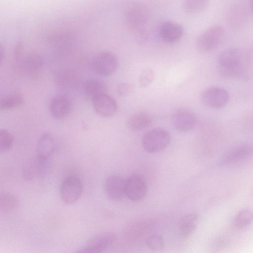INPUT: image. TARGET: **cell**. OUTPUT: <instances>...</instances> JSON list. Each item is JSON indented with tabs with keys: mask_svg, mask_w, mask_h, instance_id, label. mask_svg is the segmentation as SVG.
Masks as SVG:
<instances>
[{
	"mask_svg": "<svg viewBox=\"0 0 253 253\" xmlns=\"http://www.w3.org/2000/svg\"><path fill=\"white\" fill-rule=\"evenodd\" d=\"M242 52L235 47L225 49L217 58L219 73L225 77H238L240 70Z\"/></svg>",
	"mask_w": 253,
	"mask_h": 253,
	"instance_id": "1",
	"label": "cell"
},
{
	"mask_svg": "<svg viewBox=\"0 0 253 253\" xmlns=\"http://www.w3.org/2000/svg\"><path fill=\"white\" fill-rule=\"evenodd\" d=\"M151 10L145 2L137 1L130 4L124 14V22L128 29L136 30L143 27L150 19Z\"/></svg>",
	"mask_w": 253,
	"mask_h": 253,
	"instance_id": "2",
	"label": "cell"
},
{
	"mask_svg": "<svg viewBox=\"0 0 253 253\" xmlns=\"http://www.w3.org/2000/svg\"><path fill=\"white\" fill-rule=\"evenodd\" d=\"M224 36L225 30L222 26H211L201 33L197 38V48L203 53L212 51L220 46Z\"/></svg>",
	"mask_w": 253,
	"mask_h": 253,
	"instance_id": "3",
	"label": "cell"
},
{
	"mask_svg": "<svg viewBox=\"0 0 253 253\" xmlns=\"http://www.w3.org/2000/svg\"><path fill=\"white\" fill-rule=\"evenodd\" d=\"M170 141V136L166 130L155 128L146 132L142 138V145L148 153H155L165 149Z\"/></svg>",
	"mask_w": 253,
	"mask_h": 253,
	"instance_id": "4",
	"label": "cell"
},
{
	"mask_svg": "<svg viewBox=\"0 0 253 253\" xmlns=\"http://www.w3.org/2000/svg\"><path fill=\"white\" fill-rule=\"evenodd\" d=\"M83 191L81 179L76 175L65 177L61 182L60 196L65 204L71 205L76 203L81 198Z\"/></svg>",
	"mask_w": 253,
	"mask_h": 253,
	"instance_id": "5",
	"label": "cell"
},
{
	"mask_svg": "<svg viewBox=\"0 0 253 253\" xmlns=\"http://www.w3.org/2000/svg\"><path fill=\"white\" fill-rule=\"evenodd\" d=\"M117 241L116 236L111 232H104L90 238L76 253H101L111 248Z\"/></svg>",
	"mask_w": 253,
	"mask_h": 253,
	"instance_id": "6",
	"label": "cell"
},
{
	"mask_svg": "<svg viewBox=\"0 0 253 253\" xmlns=\"http://www.w3.org/2000/svg\"><path fill=\"white\" fill-rule=\"evenodd\" d=\"M118 65V57L110 51H103L98 53L91 61L93 71L101 76L112 75L117 69Z\"/></svg>",
	"mask_w": 253,
	"mask_h": 253,
	"instance_id": "7",
	"label": "cell"
},
{
	"mask_svg": "<svg viewBox=\"0 0 253 253\" xmlns=\"http://www.w3.org/2000/svg\"><path fill=\"white\" fill-rule=\"evenodd\" d=\"M49 160L41 158L37 155L27 160L22 167V176L28 181L38 179L46 172Z\"/></svg>",
	"mask_w": 253,
	"mask_h": 253,
	"instance_id": "8",
	"label": "cell"
},
{
	"mask_svg": "<svg viewBox=\"0 0 253 253\" xmlns=\"http://www.w3.org/2000/svg\"><path fill=\"white\" fill-rule=\"evenodd\" d=\"M147 190L146 181L141 174L134 173L126 179V195L130 200L138 201L142 200L146 196Z\"/></svg>",
	"mask_w": 253,
	"mask_h": 253,
	"instance_id": "9",
	"label": "cell"
},
{
	"mask_svg": "<svg viewBox=\"0 0 253 253\" xmlns=\"http://www.w3.org/2000/svg\"><path fill=\"white\" fill-rule=\"evenodd\" d=\"M229 100L228 91L223 88L211 86L205 89L201 95V101L206 106L219 109L226 105Z\"/></svg>",
	"mask_w": 253,
	"mask_h": 253,
	"instance_id": "10",
	"label": "cell"
},
{
	"mask_svg": "<svg viewBox=\"0 0 253 253\" xmlns=\"http://www.w3.org/2000/svg\"><path fill=\"white\" fill-rule=\"evenodd\" d=\"M171 121L174 127L178 131L188 132L193 129L196 125L195 114L190 109L181 108L172 113Z\"/></svg>",
	"mask_w": 253,
	"mask_h": 253,
	"instance_id": "11",
	"label": "cell"
},
{
	"mask_svg": "<svg viewBox=\"0 0 253 253\" xmlns=\"http://www.w3.org/2000/svg\"><path fill=\"white\" fill-rule=\"evenodd\" d=\"M253 155V142L237 145L226 152L218 162L219 166H226Z\"/></svg>",
	"mask_w": 253,
	"mask_h": 253,
	"instance_id": "12",
	"label": "cell"
},
{
	"mask_svg": "<svg viewBox=\"0 0 253 253\" xmlns=\"http://www.w3.org/2000/svg\"><path fill=\"white\" fill-rule=\"evenodd\" d=\"M126 180L119 174L109 175L105 179L104 190L107 197L113 201L121 200L125 195Z\"/></svg>",
	"mask_w": 253,
	"mask_h": 253,
	"instance_id": "13",
	"label": "cell"
},
{
	"mask_svg": "<svg viewBox=\"0 0 253 253\" xmlns=\"http://www.w3.org/2000/svg\"><path fill=\"white\" fill-rule=\"evenodd\" d=\"M91 101L94 111L101 117H112L118 111V107L116 100L106 93L97 96Z\"/></svg>",
	"mask_w": 253,
	"mask_h": 253,
	"instance_id": "14",
	"label": "cell"
},
{
	"mask_svg": "<svg viewBox=\"0 0 253 253\" xmlns=\"http://www.w3.org/2000/svg\"><path fill=\"white\" fill-rule=\"evenodd\" d=\"M159 34L165 42L172 43L178 41L184 33L183 27L179 24L170 21L162 23L159 28Z\"/></svg>",
	"mask_w": 253,
	"mask_h": 253,
	"instance_id": "15",
	"label": "cell"
},
{
	"mask_svg": "<svg viewBox=\"0 0 253 253\" xmlns=\"http://www.w3.org/2000/svg\"><path fill=\"white\" fill-rule=\"evenodd\" d=\"M72 105L66 96L58 95L53 97L49 104V110L51 116L55 119H63L70 113Z\"/></svg>",
	"mask_w": 253,
	"mask_h": 253,
	"instance_id": "16",
	"label": "cell"
},
{
	"mask_svg": "<svg viewBox=\"0 0 253 253\" xmlns=\"http://www.w3.org/2000/svg\"><path fill=\"white\" fill-rule=\"evenodd\" d=\"M57 144L53 136L49 133H42L39 138L37 146V155L48 159L54 153Z\"/></svg>",
	"mask_w": 253,
	"mask_h": 253,
	"instance_id": "17",
	"label": "cell"
},
{
	"mask_svg": "<svg viewBox=\"0 0 253 253\" xmlns=\"http://www.w3.org/2000/svg\"><path fill=\"white\" fill-rule=\"evenodd\" d=\"M152 122L151 116L147 113L139 111L132 114L128 118L126 125L129 129L138 131L149 127Z\"/></svg>",
	"mask_w": 253,
	"mask_h": 253,
	"instance_id": "18",
	"label": "cell"
},
{
	"mask_svg": "<svg viewBox=\"0 0 253 253\" xmlns=\"http://www.w3.org/2000/svg\"><path fill=\"white\" fill-rule=\"evenodd\" d=\"M253 75V49H249L242 52L240 70L238 77L245 80Z\"/></svg>",
	"mask_w": 253,
	"mask_h": 253,
	"instance_id": "19",
	"label": "cell"
},
{
	"mask_svg": "<svg viewBox=\"0 0 253 253\" xmlns=\"http://www.w3.org/2000/svg\"><path fill=\"white\" fill-rule=\"evenodd\" d=\"M198 221V215L195 213H190L184 215L178 223V229L180 235L184 238L190 237L195 231Z\"/></svg>",
	"mask_w": 253,
	"mask_h": 253,
	"instance_id": "20",
	"label": "cell"
},
{
	"mask_svg": "<svg viewBox=\"0 0 253 253\" xmlns=\"http://www.w3.org/2000/svg\"><path fill=\"white\" fill-rule=\"evenodd\" d=\"M83 91L85 96L91 100L97 96L106 93L107 87L104 83L99 80L89 79L84 83Z\"/></svg>",
	"mask_w": 253,
	"mask_h": 253,
	"instance_id": "21",
	"label": "cell"
},
{
	"mask_svg": "<svg viewBox=\"0 0 253 253\" xmlns=\"http://www.w3.org/2000/svg\"><path fill=\"white\" fill-rule=\"evenodd\" d=\"M43 63L42 59L40 56L31 54L24 59L22 65L25 72L34 76L39 73L43 66Z\"/></svg>",
	"mask_w": 253,
	"mask_h": 253,
	"instance_id": "22",
	"label": "cell"
},
{
	"mask_svg": "<svg viewBox=\"0 0 253 253\" xmlns=\"http://www.w3.org/2000/svg\"><path fill=\"white\" fill-rule=\"evenodd\" d=\"M19 204V199L14 194L4 192L0 195V211L4 214L12 212Z\"/></svg>",
	"mask_w": 253,
	"mask_h": 253,
	"instance_id": "23",
	"label": "cell"
},
{
	"mask_svg": "<svg viewBox=\"0 0 253 253\" xmlns=\"http://www.w3.org/2000/svg\"><path fill=\"white\" fill-rule=\"evenodd\" d=\"M24 103L23 96L18 93H12L4 96L1 98L0 109L7 110L18 107Z\"/></svg>",
	"mask_w": 253,
	"mask_h": 253,
	"instance_id": "24",
	"label": "cell"
},
{
	"mask_svg": "<svg viewBox=\"0 0 253 253\" xmlns=\"http://www.w3.org/2000/svg\"><path fill=\"white\" fill-rule=\"evenodd\" d=\"M253 221V211L246 209L241 211L235 216L234 224L237 228H244L249 226Z\"/></svg>",
	"mask_w": 253,
	"mask_h": 253,
	"instance_id": "25",
	"label": "cell"
},
{
	"mask_svg": "<svg viewBox=\"0 0 253 253\" xmlns=\"http://www.w3.org/2000/svg\"><path fill=\"white\" fill-rule=\"evenodd\" d=\"M209 0H184L183 8L189 14H196L204 10L208 5Z\"/></svg>",
	"mask_w": 253,
	"mask_h": 253,
	"instance_id": "26",
	"label": "cell"
},
{
	"mask_svg": "<svg viewBox=\"0 0 253 253\" xmlns=\"http://www.w3.org/2000/svg\"><path fill=\"white\" fill-rule=\"evenodd\" d=\"M14 143V137L7 130L2 128L0 131V152L5 153L12 148Z\"/></svg>",
	"mask_w": 253,
	"mask_h": 253,
	"instance_id": "27",
	"label": "cell"
},
{
	"mask_svg": "<svg viewBox=\"0 0 253 253\" xmlns=\"http://www.w3.org/2000/svg\"><path fill=\"white\" fill-rule=\"evenodd\" d=\"M155 76V72L151 68H147L144 69L139 77V86L142 88L147 87L153 82Z\"/></svg>",
	"mask_w": 253,
	"mask_h": 253,
	"instance_id": "28",
	"label": "cell"
},
{
	"mask_svg": "<svg viewBox=\"0 0 253 253\" xmlns=\"http://www.w3.org/2000/svg\"><path fill=\"white\" fill-rule=\"evenodd\" d=\"M146 244L150 250L154 251L162 250L164 246L163 238L158 235H153L148 237L146 239Z\"/></svg>",
	"mask_w": 253,
	"mask_h": 253,
	"instance_id": "29",
	"label": "cell"
},
{
	"mask_svg": "<svg viewBox=\"0 0 253 253\" xmlns=\"http://www.w3.org/2000/svg\"><path fill=\"white\" fill-rule=\"evenodd\" d=\"M135 30V38L137 42L141 45L146 43L149 38V34L148 31L144 27Z\"/></svg>",
	"mask_w": 253,
	"mask_h": 253,
	"instance_id": "30",
	"label": "cell"
},
{
	"mask_svg": "<svg viewBox=\"0 0 253 253\" xmlns=\"http://www.w3.org/2000/svg\"><path fill=\"white\" fill-rule=\"evenodd\" d=\"M133 87L130 84L122 83L118 84L117 87L118 93L121 96L126 97L131 93Z\"/></svg>",
	"mask_w": 253,
	"mask_h": 253,
	"instance_id": "31",
	"label": "cell"
},
{
	"mask_svg": "<svg viewBox=\"0 0 253 253\" xmlns=\"http://www.w3.org/2000/svg\"><path fill=\"white\" fill-rule=\"evenodd\" d=\"M4 58V51L3 47H2V46H1L0 50V61L1 64H2V62Z\"/></svg>",
	"mask_w": 253,
	"mask_h": 253,
	"instance_id": "32",
	"label": "cell"
},
{
	"mask_svg": "<svg viewBox=\"0 0 253 253\" xmlns=\"http://www.w3.org/2000/svg\"><path fill=\"white\" fill-rule=\"evenodd\" d=\"M250 8H251V11L252 12V13L253 14V0H251Z\"/></svg>",
	"mask_w": 253,
	"mask_h": 253,
	"instance_id": "33",
	"label": "cell"
}]
</instances>
